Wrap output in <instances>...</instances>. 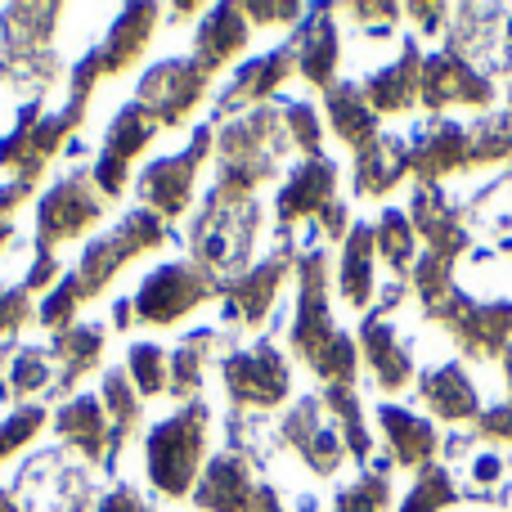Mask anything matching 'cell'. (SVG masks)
<instances>
[{"instance_id":"cell-6","label":"cell","mask_w":512,"mask_h":512,"mask_svg":"<svg viewBox=\"0 0 512 512\" xmlns=\"http://www.w3.org/2000/svg\"><path fill=\"white\" fill-rule=\"evenodd\" d=\"M382 432H387L391 441V454H396L400 463H427L436 454V427L427 423V418L409 414V409H382Z\"/></svg>"},{"instance_id":"cell-12","label":"cell","mask_w":512,"mask_h":512,"mask_svg":"<svg viewBox=\"0 0 512 512\" xmlns=\"http://www.w3.org/2000/svg\"><path fill=\"white\" fill-rule=\"evenodd\" d=\"M59 203H86V194H81L77 185L59 189V194H54L50 203L41 207V221H45V230H50V225H54V216H45V212H59ZM90 216H95V207H68V230H77V225H86Z\"/></svg>"},{"instance_id":"cell-15","label":"cell","mask_w":512,"mask_h":512,"mask_svg":"<svg viewBox=\"0 0 512 512\" xmlns=\"http://www.w3.org/2000/svg\"><path fill=\"white\" fill-rule=\"evenodd\" d=\"M499 477H504V459H499V454H477V459H472V481H477V486H499Z\"/></svg>"},{"instance_id":"cell-11","label":"cell","mask_w":512,"mask_h":512,"mask_svg":"<svg viewBox=\"0 0 512 512\" xmlns=\"http://www.w3.org/2000/svg\"><path fill=\"white\" fill-rule=\"evenodd\" d=\"M373 243H378V252L391 261V270H405L409 256H414V225H409L405 212H387L382 216V225L373 230Z\"/></svg>"},{"instance_id":"cell-2","label":"cell","mask_w":512,"mask_h":512,"mask_svg":"<svg viewBox=\"0 0 512 512\" xmlns=\"http://www.w3.org/2000/svg\"><path fill=\"white\" fill-rule=\"evenodd\" d=\"M418 95H427V104L445 108V104H490V95H495V86H490V77L477 68L472 59H463L459 50H441L432 54V59H423V86H418Z\"/></svg>"},{"instance_id":"cell-3","label":"cell","mask_w":512,"mask_h":512,"mask_svg":"<svg viewBox=\"0 0 512 512\" xmlns=\"http://www.w3.org/2000/svg\"><path fill=\"white\" fill-rule=\"evenodd\" d=\"M423 400L441 423H468L481 418V391L459 364H441L423 378Z\"/></svg>"},{"instance_id":"cell-5","label":"cell","mask_w":512,"mask_h":512,"mask_svg":"<svg viewBox=\"0 0 512 512\" xmlns=\"http://www.w3.org/2000/svg\"><path fill=\"white\" fill-rule=\"evenodd\" d=\"M203 292L207 288H203V279H198L194 270H176V265H167V270H158L149 283H144L140 315L167 324V319L185 315L189 306H198V301H203Z\"/></svg>"},{"instance_id":"cell-8","label":"cell","mask_w":512,"mask_h":512,"mask_svg":"<svg viewBox=\"0 0 512 512\" xmlns=\"http://www.w3.org/2000/svg\"><path fill=\"white\" fill-rule=\"evenodd\" d=\"M328 113H333L337 135H342L346 144H355V149H369V144L378 140V113L369 108L364 90L337 86L333 95H328Z\"/></svg>"},{"instance_id":"cell-10","label":"cell","mask_w":512,"mask_h":512,"mask_svg":"<svg viewBox=\"0 0 512 512\" xmlns=\"http://www.w3.org/2000/svg\"><path fill=\"white\" fill-rule=\"evenodd\" d=\"M337 68V36H333V23H310L306 41H301V72L310 81L324 86Z\"/></svg>"},{"instance_id":"cell-16","label":"cell","mask_w":512,"mask_h":512,"mask_svg":"<svg viewBox=\"0 0 512 512\" xmlns=\"http://www.w3.org/2000/svg\"><path fill=\"white\" fill-rule=\"evenodd\" d=\"M99 512H144L140 504H135V499L131 495H113V499H108V504L104 508H99Z\"/></svg>"},{"instance_id":"cell-17","label":"cell","mask_w":512,"mask_h":512,"mask_svg":"<svg viewBox=\"0 0 512 512\" xmlns=\"http://www.w3.org/2000/svg\"><path fill=\"white\" fill-rule=\"evenodd\" d=\"M504 369H508V387H512V346H508V355H504Z\"/></svg>"},{"instance_id":"cell-14","label":"cell","mask_w":512,"mask_h":512,"mask_svg":"<svg viewBox=\"0 0 512 512\" xmlns=\"http://www.w3.org/2000/svg\"><path fill=\"white\" fill-rule=\"evenodd\" d=\"M477 432L490 436V441H512V400L499 409H490V414L477 418Z\"/></svg>"},{"instance_id":"cell-4","label":"cell","mask_w":512,"mask_h":512,"mask_svg":"<svg viewBox=\"0 0 512 512\" xmlns=\"http://www.w3.org/2000/svg\"><path fill=\"white\" fill-rule=\"evenodd\" d=\"M225 378H230L234 396L252 400V405H274V400L288 391V369L279 364L274 351H248V355H234L225 364Z\"/></svg>"},{"instance_id":"cell-9","label":"cell","mask_w":512,"mask_h":512,"mask_svg":"<svg viewBox=\"0 0 512 512\" xmlns=\"http://www.w3.org/2000/svg\"><path fill=\"white\" fill-rule=\"evenodd\" d=\"M373 252H378V243H373V230H355L351 243H346V261H342V297L351 301V306H364V301L373 297Z\"/></svg>"},{"instance_id":"cell-1","label":"cell","mask_w":512,"mask_h":512,"mask_svg":"<svg viewBox=\"0 0 512 512\" xmlns=\"http://www.w3.org/2000/svg\"><path fill=\"white\" fill-rule=\"evenodd\" d=\"M198 409L185 418H176V423L158 427L149 441V468H153V481H158L167 495H180V490L189 486V477H194L198 468V445H203V423H198Z\"/></svg>"},{"instance_id":"cell-13","label":"cell","mask_w":512,"mask_h":512,"mask_svg":"<svg viewBox=\"0 0 512 512\" xmlns=\"http://www.w3.org/2000/svg\"><path fill=\"white\" fill-rule=\"evenodd\" d=\"M131 364H135V378H140V387L144 391H158V382H162V355L153 351V346H135V355H131Z\"/></svg>"},{"instance_id":"cell-7","label":"cell","mask_w":512,"mask_h":512,"mask_svg":"<svg viewBox=\"0 0 512 512\" xmlns=\"http://www.w3.org/2000/svg\"><path fill=\"white\" fill-rule=\"evenodd\" d=\"M364 355H369L373 373H378L382 387H405L409 373H414V360H409V346H400V337L391 333V324H378L369 319L364 324Z\"/></svg>"}]
</instances>
